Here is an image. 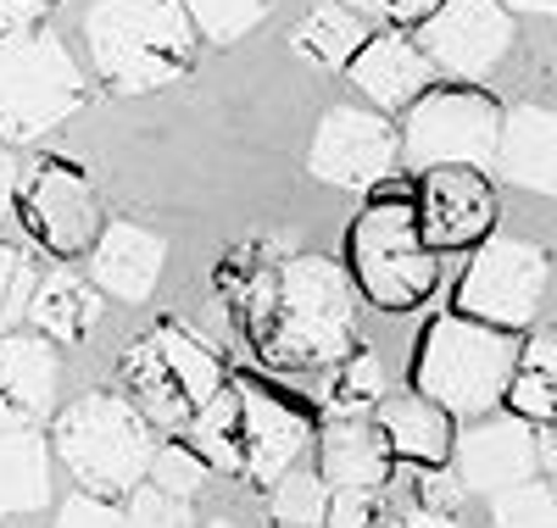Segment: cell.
Masks as SVG:
<instances>
[{"label":"cell","instance_id":"obj_1","mask_svg":"<svg viewBox=\"0 0 557 528\" xmlns=\"http://www.w3.org/2000/svg\"><path fill=\"white\" fill-rule=\"evenodd\" d=\"M357 284L323 256H285L246 290V334L268 367H335L357 351Z\"/></svg>","mask_w":557,"mask_h":528},{"label":"cell","instance_id":"obj_2","mask_svg":"<svg viewBox=\"0 0 557 528\" xmlns=\"http://www.w3.org/2000/svg\"><path fill=\"white\" fill-rule=\"evenodd\" d=\"M312 423L257 384H218V395L196 412L190 445L207 456V467L240 478V485H278L290 462L307 451Z\"/></svg>","mask_w":557,"mask_h":528},{"label":"cell","instance_id":"obj_3","mask_svg":"<svg viewBox=\"0 0 557 528\" xmlns=\"http://www.w3.org/2000/svg\"><path fill=\"white\" fill-rule=\"evenodd\" d=\"M84 39L96 73L117 95H146L190 67L196 23L184 0H101L84 17Z\"/></svg>","mask_w":557,"mask_h":528},{"label":"cell","instance_id":"obj_4","mask_svg":"<svg viewBox=\"0 0 557 528\" xmlns=\"http://www.w3.org/2000/svg\"><path fill=\"white\" fill-rule=\"evenodd\" d=\"M519 367V340L507 328L474 323V317H435L412 351V390L446 406L451 417L491 412L507 395V378Z\"/></svg>","mask_w":557,"mask_h":528},{"label":"cell","instance_id":"obj_5","mask_svg":"<svg viewBox=\"0 0 557 528\" xmlns=\"http://www.w3.org/2000/svg\"><path fill=\"white\" fill-rule=\"evenodd\" d=\"M51 451L78 478V490L128 495L134 485H146L151 456H157V435H151V417L128 395L96 390V395H84V401L57 412Z\"/></svg>","mask_w":557,"mask_h":528},{"label":"cell","instance_id":"obj_6","mask_svg":"<svg viewBox=\"0 0 557 528\" xmlns=\"http://www.w3.org/2000/svg\"><path fill=\"white\" fill-rule=\"evenodd\" d=\"M346 273L380 312H412L435 296V251L418 234V201L385 196L346 223Z\"/></svg>","mask_w":557,"mask_h":528},{"label":"cell","instance_id":"obj_7","mask_svg":"<svg viewBox=\"0 0 557 528\" xmlns=\"http://www.w3.org/2000/svg\"><path fill=\"white\" fill-rule=\"evenodd\" d=\"M117 373L128 401L151 417V428H190L223 384L218 351L184 323H157L146 340H134L117 356Z\"/></svg>","mask_w":557,"mask_h":528},{"label":"cell","instance_id":"obj_8","mask_svg":"<svg viewBox=\"0 0 557 528\" xmlns=\"http://www.w3.org/2000/svg\"><path fill=\"white\" fill-rule=\"evenodd\" d=\"M84 106V73L51 28L0 34V139H45Z\"/></svg>","mask_w":557,"mask_h":528},{"label":"cell","instance_id":"obj_9","mask_svg":"<svg viewBox=\"0 0 557 528\" xmlns=\"http://www.w3.org/2000/svg\"><path fill=\"white\" fill-rule=\"evenodd\" d=\"M502 106L496 95L480 84H441L424 89L407 106L401 128V151L412 167H446V162H469L491 167L496 162V139H502Z\"/></svg>","mask_w":557,"mask_h":528},{"label":"cell","instance_id":"obj_10","mask_svg":"<svg viewBox=\"0 0 557 528\" xmlns=\"http://www.w3.org/2000/svg\"><path fill=\"white\" fill-rule=\"evenodd\" d=\"M546 273H552L546 256L535 246H524V239H485L469 262V273L457 278V312L474 317V323L519 334L541 312Z\"/></svg>","mask_w":557,"mask_h":528},{"label":"cell","instance_id":"obj_11","mask_svg":"<svg viewBox=\"0 0 557 528\" xmlns=\"http://www.w3.org/2000/svg\"><path fill=\"white\" fill-rule=\"evenodd\" d=\"M496 228V189L485 167L446 162L424 167V189H418V234L430 251H469L485 246Z\"/></svg>","mask_w":557,"mask_h":528},{"label":"cell","instance_id":"obj_12","mask_svg":"<svg viewBox=\"0 0 557 528\" xmlns=\"http://www.w3.org/2000/svg\"><path fill=\"white\" fill-rule=\"evenodd\" d=\"M17 201L28 239L51 256H78L96 234V189L73 162H34L17 173Z\"/></svg>","mask_w":557,"mask_h":528},{"label":"cell","instance_id":"obj_13","mask_svg":"<svg viewBox=\"0 0 557 528\" xmlns=\"http://www.w3.org/2000/svg\"><path fill=\"white\" fill-rule=\"evenodd\" d=\"M401 151V134L380 117V112H357V106H335L318 123L307 167L312 178L335 184V189H374Z\"/></svg>","mask_w":557,"mask_h":528},{"label":"cell","instance_id":"obj_14","mask_svg":"<svg viewBox=\"0 0 557 528\" xmlns=\"http://www.w3.org/2000/svg\"><path fill=\"white\" fill-rule=\"evenodd\" d=\"M418 28H424L418 51L457 78L491 73L507 56V45H513V12L502 0H441Z\"/></svg>","mask_w":557,"mask_h":528},{"label":"cell","instance_id":"obj_15","mask_svg":"<svg viewBox=\"0 0 557 528\" xmlns=\"http://www.w3.org/2000/svg\"><path fill=\"white\" fill-rule=\"evenodd\" d=\"M457 478L462 490H513L524 478H535L541 467V451H535V423L524 417H491V423H474L469 435H457Z\"/></svg>","mask_w":557,"mask_h":528},{"label":"cell","instance_id":"obj_16","mask_svg":"<svg viewBox=\"0 0 557 528\" xmlns=\"http://www.w3.org/2000/svg\"><path fill=\"white\" fill-rule=\"evenodd\" d=\"M57 351L45 334H0V428H34L57 406Z\"/></svg>","mask_w":557,"mask_h":528},{"label":"cell","instance_id":"obj_17","mask_svg":"<svg viewBox=\"0 0 557 528\" xmlns=\"http://www.w3.org/2000/svg\"><path fill=\"white\" fill-rule=\"evenodd\" d=\"M374 428H380L385 451L396 456V467L401 462H412V467H446L451 451H457L451 412L435 406V401H424L418 390L412 395H385L374 406Z\"/></svg>","mask_w":557,"mask_h":528},{"label":"cell","instance_id":"obj_18","mask_svg":"<svg viewBox=\"0 0 557 528\" xmlns=\"http://www.w3.org/2000/svg\"><path fill=\"white\" fill-rule=\"evenodd\" d=\"M351 84L368 95V101H380V106H412L418 95L430 89L435 78V62L418 51V45H407L401 34H368L362 39V51L346 62Z\"/></svg>","mask_w":557,"mask_h":528},{"label":"cell","instance_id":"obj_19","mask_svg":"<svg viewBox=\"0 0 557 528\" xmlns=\"http://www.w3.org/2000/svg\"><path fill=\"white\" fill-rule=\"evenodd\" d=\"M496 167L507 184L530 196H557V112L552 106H513L502 117Z\"/></svg>","mask_w":557,"mask_h":528},{"label":"cell","instance_id":"obj_20","mask_svg":"<svg viewBox=\"0 0 557 528\" xmlns=\"http://www.w3.org/2000/svg\"><path fill=\"white\" fill-rule=\"evenodd\" d=\"M168 246L151 228H134V223H107L96 239V256H89V273L107 296L117 301H146L157 290V273H162Z\"/></svg>","mask_w":557,"mask_h":528},{"label":"cell","instance_id":"obj_21","mask_svg":"<svg viewBox=\"0 0 557 528\" xmlns=\"http://www.w3.org/2000/svg\"><path fill=\"white\" fill-rule=\"evenodd\" d=\"M23 317L34 323V334H45V340L78 345V340H89V334H96V323H101V290H96L89 278L57 267V273L34 278V296H28V312H23Z\"/></svg>","mask_w":557,"mask_h":528},{"label":"cell","instance_id":"obj_22","mask_svg":"<svg viewBox=\"0 0 557 528\" xmlns=\"http://www.w3.org/2000/svg\"><path fill=\"white\" fill-rule=\"evenodd\" d=\"M396 473V456L385 451L374 423H330L323 428V456H318V478L330 490H385Z\"/></svg>","mask_w":557,"mask_h":528},{"label":"cell","instance_id":"obj_23","mask_svg":"<svg viewBox=\"0 0 557 528\" xmlns=\"http://www.w3.org/2000/svg\"><path fill=\"white\" fill-rule=\"evenodd\" d=\"M51 501V445L34 428H0V517H23Z\"/></svg>","mask_w":557,"mask_h":528},{"label":"cell","instance_id":"obj_24","mask_svg":"<svg viewBox=\"0 0 557 528\" xmlns=\"http://www.w3.org/2000/svg\"><path fill=\"white\" fill-rule=\"evenodd\" d=\"M362 12H351L346 0H323V7H312L301 17V28L290 34V51L312 67H346L357 51H362Z\"/></svg>","mask_w":557,"mask_h":528},{"label":"cell","instance_id":"obj_25","mask_svg":"<svg viewBox=\"0 0 557 528\" xmlns=\"http://www.w3.org/2000/svg\"><path fill=\"white\" fill-rule=\"evenodd\" d=\"M507 406L524 423H552L557 417V334H535V340L519 351V367L507 378Z\"/></svg>","mask_w":557,"mask_h":528},{"label":"cell","instance_id":"obj_26","mask_svg":"<svg viewBox=\"0 0 557 528\" xmlns=\"http://www.w3.org/2000/svg\"><path fill=\"white\" fill-rule=\"evenodd\" d=\"M385 401V367L374 351H351L335 362L330 384H323V412L335 423H357V417H374V406Z\"/></svg>","mask_w":557,"mask_h":528},{"label":"cell","instance_id":"obj_27","mask_svg":"<svg viewBox=\"0 0 557 528\" xmlns=\"http://www.w3.org/2000/svg\"><path fill=\"white\" fill-rule=\"evenodd\" d=\"M491 528H557V490L524 478L513 490L491 495Z\"/></svg>","mask_w":557,"mask_h":528},{"label":"cell","instance_id":"obj_28","mask_svg":"<svg viewBox=\"0 0 557 528\" xmlns=\"http://www.w3.org/2000/svg\"><path fill=\"white\" fill-rule=\"evenodd\" d=\"M273 517L285 528H323L330 523V485L312 473H285L273 485Z\"/></svg>","mask_w":557,"mask_h":528},{"label":"cell","instance_id":"obj_29","mask_svg":"<svg viewBox=\"0 0 557 528\" xmlns=\"http://www.w3.org/2000/svg\"><path fill=\"white\" fill-rule=\"evenodd\" d=\"M184 12H190V23H196L207 39L228 45V39L251 34V28L273 12V0H184Z\"/></svg>","mask_w":557,"mask_h":528},{"label":"cell","instance_id":"obj_30","mask_svg":"<svg viewBox=\"0 0 557 528\" xmlns=\"http://www.w3.org/2000/svg\"><path fill=\"white\" fill-rule=\"evenodd\" d=\"M207 456L196 451V445H157V456H151V485L157 490H168V495H201V485H207Z\"/></svg>","mask_w":557,"mask_h":528},{"label":"cell","instance_id":"obj_31","mask_svg":"<svg viewBox=\"0 0 557 528\" xmlns=\"http://www.w3.org/2000/svg\"><path fill=\"white\" fill-rule=\"evenodd\" d=\"M123 528H196V517H190L184 495H168L157 485H134L128 506H123Z\"/></svg>","mask_w":557,"mask_h":528},{"label":"cell","instance_id":"obj_32","mask_svg":"<svg viewBox=\"0 0 557 528\" xmlns=\"http://www.w3.org/2000/svg\"><path fill=\"white\" fill-rule=\"evenodd\" d=\"M34 296V262L17 246H0V328H12Z\"/></svg>","mask_w":557,"mask_h":528},{"label":"cell","instance_id":"obj_33","mask_svg":"<svg viewBox=\"0 0 557 528\" xmlns=\"http://www.w3.org/2000/svg\"><path fill=\"white\" fill-rule=\"evenodd\" d=\"M385 495L380 490H330V523L323 528H385Z\"/></svg>","mask_w":557,"mask_h":528},{"label":"cell","instance_id":"obj_34","mask_svg":"<svg viewBox=\"0 0 557 528\" xmlns=\"http://www.w3.org/2000/svg\"><path fill=\"white\" fill-rule=\"evenodd\" d=\"M57 528H123V512L107 501V495H73L62 512H57Z\"/></svg>","mask_w":557,"mask_h":528},{"label":"cell","instance_id":"obj_35","mask_svg":"<svg viewBox=\"0 0 557 528\" xmlns=\"http://www.w3.org/2000/svg\"><path fill=\"white\" fill-rule=\"evenodd\" d=\"M462 478L446 467H418V512H457Z\"/></svg>","mask_w":557,"mask_h":528},{"label":"cell","instance_id":"obj_36","mask_svg":"<svg viewBox=\"0 0 557 528\" xmlns=\"http://www.w3.org/2000/svg\"><path fill=\"white\" fill-rule=\"evenodd\" d=\"M51 0H0V34H17V28H34L45 17Z\"/></svg>","mask_w":557,"mask_h":528},{"label":"cell","instance_id":"obj_37","mask_svg":"<svg viewBox=\"0 0 557 528\" xmlns=\"http://www.w3.org/2000/svg\"><path fill=\"white\" fill-rule=\"evenodd\" d=\"M12 201H17V162L12 151H0V217L12 212Z\"/></svg>","mask_w":557,"mask_h":528},{"label":"cell","instance_id":"obj_38","mask_svg":"<svg viewBox=\"0 0 557 528\" xmlns=\"http://www.w3.org/2000/svg\"><path fill=\"white\" fill-rule=\"evenodd\" d=\"M441 0H391V23H424Z\"/></svg>","mask_w":557,"mask_h":528},{"label":"cell","instance_id":"obj_39","mask_svg":"<svg viewBox=\"0 0 557 528\" xmlns=\"http://www.w3.org/2000/svg\"><path fill=\"white\" fill-rule=\"evenodd\" d=\"M535 451H541V467H552V473H557V417L535 428Z\"/></svg>","mask_w":557,"mask_h":528},{"label":"cell","instance_id":"obj_40","mask_svg":"<svg viewBox=\"0 0 557 528\" xmlns=\"http://www.w3.org/2000/svg\"><path fill=\"white\" fill-rule=\"evenodd\" d=\"M407 528H469V523H457L451 512H412Z\"/></svg>","mask_w":557,"mask_h":528},{"label":"cell","instance_id":"obj_41","mask_svg":"<svg viewBox=\"0 0 557 528\" xmlns=\"http://www.w3.org/2000/svg\"><path fill=\"white\" fill-rule=\"evenodd\" d=\"M507 12H541V17H557V0H502Z\"/></svg>","mask_w":557,"mask_h":528},{"label":"cell","instance_id":"obj_42","mask_svg":"<svg viewBox=\"0 0 557 528\" xmlns=\"http://www.w3.org/2000/svg\"><path fill=\"white\" fill-rule=\"evenodd\" d=\"M346 7H357V12H374V17H391V0H346Z\"/></svg>","mask_w":557,"mask_h":528},{"label":"cell","instance_id":"obj_43","mask_svg":"<svg viewBox=\"0 0 557 528\" xmlns=\"http://www.w3.org/2000/svg\"><path fill=\"white\" fill-rule=\"evenodd\" d=\"M207 528H240V523H228V517H212V523H207Z\"/></svg>","mask_w":557,"mask_h":528}]
</instances>
